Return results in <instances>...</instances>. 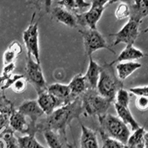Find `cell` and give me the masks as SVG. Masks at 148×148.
Here are the masks:
<instances>
[{"instance_id":"cell-1","label":"cell","mask_w":148,"mask_h":148,"mask_svg":"<svg viewBox=\"0 0 148 148\" xmlns=\"http://www.w3.org/2000/svg\"><path fill=\"white\" fill-rule=\"evenodd\" d=\"M83 114L81 98L79 97L70 104L57 108L45 118L40 119L36 124L38 133L51 130L67 138L66 130L73 119L80 120V116Z\"/></svg>"},{"instance_id":"cell-2","label":"cell","mask_w":148,"mask_h":148,"mask_svg":"<svg viewBox=\"0 0 148 148\" xmlns=\"http://www.w3.org/2000/svg\"><path fill=\"white\" fill-rule=\"evenodd\" d=\"M99 122V133L110 138L119 141L124 145H127L130 136V131L128 126L125 125L118 116H115L110 113L98 116Z\"/></svg>"},{"instance_id":"cell-3","label":"cell","mask_w":148,"mask_h":148,"mask_svg":"<svg viewBox=\"0 0 148 148\" xmlns=\"http://www.w3.org/2000/svg\"><path fill=\"white\" fill-rule=\"evenodd\" d=\"M124 88L123 82L116 76L113 65L105 63L101 66V73L96 90L104 98L113 102L119 90Z\"/></svg>"},{"instance_id":"cell-4","label":"cell","mask_w":148,"mask_h":148,"mask_svg":"<svg viewBox=\"0 0 148 148\" xmlns=\"http://www.w3.org/2000/svg\"><path fill=\"white\" fill-rule=\"evenodd\" d=\"M80 98L84 116H99L105 114L113 103L101 96L96 89H88Z\"/></svg>"},{"instance_id":"cell-5","label":"cell","mask_w":148,"mask_h":148,"mask_svg":"<svg viewBox=\"0 0 148 148\" xmlns=\"http://www.w3.org/2000/svg\"><path fill=\"white\" fill-rule=\"evenodd\" d=\"M25 77L27 82L34 87L36 91L37 95L40 94L47 90L48 85L45 79L40 63L36 62L29 54H27L26 57Z\"/></svg>"},{"instance_id":"cell-6","label":"cell","mask_w":148,"mask_h":148,"mask_svg":"<svg viewBox=\"0 0 148 148\" xmlns=\"http://www.w3.org/2000/svg\"><path fill=\"white\" fill-rule=\"evenodd\" d=\"M79 31L82 36L84 54L88 57L92 56L93 53L101 49H106L113 54H116V52L110 48L107 43L106 39L97 29H80Z\"/></svg>"},{"instance_id":"cell-7","label":"cell","mask_w":148,"mask_h":148,"mask_svg":"<svg viewBox=\"0 0 148 148\" xmlns=\"http://www.w3.org/2000/svg\"><path fill=\"white\" fill-rule=\"evenodd\" d=\"M36 13L31 18L28 27L23 32V41L27 49V54H29L38 63H40V53L39 45V21L34 22Z\"/></svg>"},{"instance_id":"cell-8","label":"cell","mask_w":148,"mask_h":148,"mask_svg":"<svg viewBox=\"0 0 148 148\" xmlns=\"http://www.w3.org/2000/svg\"><path fill=\"white\" fill-rule=\"evenodd\" d=\"M141 22H138L130 18L129 21L116 34H111L115 37L112 46H116L120 43H125L126 45H133L140 34L139 26Z\"/></svg>"},{"instance_id":"cell-9","label":"cell","mask_w":148,"mask_h":148,"mask_svg":"<svg viewBox=\"0 0 148 148\" xmlns=\"http://www.w3.org/2000/svg\"><path fill=\"white\" fill-rule=\"evenodd\" d=\"M9 126L15 132H18L25 135L36 136L38 133L36 125H34L27 117L17 109L14 111L10 116Z\"/></svg>"},{"instance_id":"cell-10","label":"cell","mask_w":148,"mask_h":148,"mask_svg":"<svg viewBox=\"0 0 148 148\" xmlns=\"http://www.w3.org/2000/svg\"><path fill=\"white\" fill-rule=\"evenodd\" d=\"M106 8H99L90 6L89 10L83 13L76 14L78 27L81 26L84 29H96V25L101 17L103 12Z\"/></svg>"},{"instance_id":"cell-11","label":"cell","mask_w":148,"mask_h":148,"mask_svg":"<svg viewBox=\"0 0 148 148\" xmlns=\"http://www.w3.org/2000/svg\"><path fill=\"white\" fill-rule=\"evenodd\" d=\"M47 90L57 99L60 108L67 105L76 99L71 95V91L68 84L55 83L48 85Z\"/></svg>"},{"instance_id":"cell-12","label":"cell","mask_w":148,"mask_h":148,"mask_svg":"<svg viewBox=\"0 0 148 148\" xmlns=\"http://www.w3.org/2000/svg\"><path fill=\"white\" fill-rule=\"evenodd\" d=\"M17 110L23 113L34 125H36L45 115L36 100H25L19 105Z\"/></svg>"},{"instance_id":"cell-13","label":"cell","mask_w":148,"mask_h":148,"mask_svg":"<svg viewBox=\"0 0 148 148\" xmlns=\"http://www.w3.org/2000/svg\"><path fill=\"white\" fill-rule=\"evenodd\" d=\"M51 16L56 22H60L72 28H77L78 24L76 15L61 6H56L51 10Z\"/></svg>"},{"instance_id":"cell-14","label":"cell","mask_w":148,"mask_h":148,"mask_svg":"<svg viewBox=\"0 0 148 148\" xmlns=\"http://www.w3.org/2000/svg\"><path fill=\"white\" fill-rule=\"evenodd\" d=\"M14 103L9 100L4 92L0 93V132L9 126L12 113L15 110Z\"/></svg>"},{"instance_id":"cell-15","label":"cell","mask_w":148,"mask_h":148,"mask_svg":"<svg viewBox=\"0 0 148 148\" xmlns=\"http://www.w3.org/2000/svg\"><path fill=\"white\" fill-rule=\"evenodd\" d=\"M36 101L46 116L51 115L56 109L60 108L57 99L51 93H49L47 90L38 95Z\"/></svg>"},{"instance_id":"cell-16","label":"cell","mask_w":148,"mask_h":148,"mask_svg":"<svg viewBox=\"0 0 148 148\" xmlns=\"http://www.w3.org/2000/svg\"><path fill=\"white\" fill-rule=\"evenodd\" d=\"M89 59L88 71L84 76L88 89H96L101 73V65L96 62L92 59V56H90Z\"/></svg>"},{"instance_id":"cell-17","label":"cell","mask_w":148,"mask_h":148,"mask_svg":"<svg viewBox=\"0 0 148 148\" xmlns=\"http://www.w3.org/2000/svg\"><path fill=\"white\" fill-rule=\"evenodd\" d=\"M130 5V19L141 22L148 16V0H133Z\"/></svg>"},{"instance_id":"cell-18","label":"cell","mask_w":148,"mask_h":148,"mask_svg":"<svg viewBox=\"0 0 148 148\" xmlns=\"http://www.w3.org/2000/svg\"><path fill=\"white\" fill-rule=\"evenodd\" d=\"M82 135L80 138V148H99L96 131L88 128L80 121Z\"/></svg>"},{"instance_id":"cell-19","label":"cell","mask_w":148,"mask_h":148,"mask_svg":"<svg viewBox=\"0 0 148 148\" xmlns=\"http://www.w3.org/2000/svg\"><path fill=\"white\" fill-rule=\"evenodd\" d=\"M145 56V53L142 51L133 47V45H126V47L120 53L116 59H115L110 64L113 65L116 63L122 62L124 61L138 60L143 58Z\"/></svg>"},{"instance_id":"cell-20","label":"cell","mask_w":148,"mask_h":148,"mask_svg":"<svg viewBox=\"0 0 148 148\" xmlns=\"http://www.w3.org/2000/svg\"><path fill=\"white\" fill-rule=\"evenodd\" d=\"M49 148H67V138L51 130L42 132Z\"/></svg>"},{"instance_id":"cell-21","label":"cell","mask_w":148,"mask_h":148,"mask_svg":"<svg viewBox=\"0 0 148 148\" xmlns=\"http://www.w3.org/2000/svg\"><path fill=\"white\" fill-rule=\"evenodd\" d=\"M71 91V95L75 99L80 97L88 89V84L86 82L85 78L83 74H77L74 76L68 84Z\"/></svg>"},{"instance_id":"cell-22","label":"cell","mask_w":148,"mask_h":148,"mask_svg":"<svg viewBox=\"0 0 148 148\" xmlns=\"http://www.w3.org/2000/svg\"><path fill=\"white\" fill-rule=\"evenodd\" d=\"M115 109L116 110V113L118 114V117L125 123V125L128 126L129 125L133 131L136 130L137 129L140 127L139 125L136 121V120L135 119L134 117L132 115L131 112L129 108H125V107L120 106L114 103Z\"/></svg>"},{"instance_id":"cell-23","label":"cell","mask_w":148,"mask_h":148,"mask_svg":"<svg viewBox=\"0 0 148 148\" xmlns=\"http://www.w3.org/2000/svg\"><path fill=\"white\" fill-rule=\"evenodd\" d=\"M141 64L136 62H120L116 64L117 76L121 81H124L131 74L138 69L141 68Z\"/></svg>"},{"instance_id":"cell-24","label":"cell","mask_w":148,"mask_h":148,"mask_svg":"<svg viewBox=\"0 0 148 148\" xmlns=\"http://www.w3.org/2000/svg\"><path fill=\"white\" fill-rule=\"evenodd\" d=\"M22 53V47L18 41H14L3 54V65L14 63L18 56Z\"/></svg>"},{"instance_id":"cell-25","label":"cell","mask_w":148,"mask_h":148,"mask_svg":"<svg viewBox=\"0 0 148 148\" xmlns=\"http://www.w3.org/2000/svg\"><path fill=\"white\" fill-rule=\"evenodd\" d=\"M145 130L144 127H140L136 130L133 131L128 138L127 145L130 148H145Z\"/></svg>"},{"instance_id":"cell-26","label":"cell","mask_w":148,"mask_h":148,"mask_svg":"<svg viewBox=\"0 0 148 148\" xmlns=\"http://www.w3.org/2000/svg\"><path fill=\"white\" fill-rule=\"evenodd\" d=\"M0 138L5 142V148H19L17 137L15 136V131L10 126L5 127L0 132Z\"/></svg>"},{"instance_id":"cell-27","label":"cell","mask_w":148,"mask_h":148,"mask_svg":"<svg viewBox=\"0 0 148 148\" xmlns=\"http://www.w3.org/2000/svg\"><path fill=\"white\" fill-rule=\"evenodd\" d=\"M16 137L19 148H46L37 141L35 136L25 135Z\"/></svg>"},{"instance_id":"cell-28","label":"cell","mask_w":148,"mask_h":148,"mask_svg":"<svg viewBox=\"0 0 148 148\" xmlns=\"http://www.w3.org/2000/svg\"><path fill=\"white\" fill-rule=\"evenodd\" d=\"M25 75L23 74L16 73L8 75V76H4L1 75L0 76V90L2 92H4L8 88H10V86L13 84V83L17 80L18 79L24 77Z\"/></svg>"},{"instance_id":"cell-29","label":"cell","mask_w":148,"mask_h":148,"mask_svg":"<svg viewBox=\"0 0 148 148\" xmlns=\"http://www.w3.org/2000/svg\"><path fill=\"white\" fill-rule=\"evenodd\" d=\"M114 103L120 106L129 108L130 104V95L127 90L124 88H121L117 92L115 97Z\"/></svg>"},{"instance_id":"cell-30","label":"cell","mask_w":148,"mask_h":148,"mask_svg":"<svg viewBox=\"0 0 148 148\" xmlns=\"http://www.w3.org/2000/svg\"><path fill=\"white\" fill-rule=\"evenodd\" d=\"M130 5L128 4L121 2L118 5L115 10V16L118 20H122L125 18H130Z\"/></svg>"},{"instance_id":"cell-31","label":"cell","mask_w":148,"mask_h":148,"mask_svg":"<svg viewBox=\"0 0 148 148\" xmlns=\"http://www.w3.org/2000/svg\"><path fill=\"white\" fill-rule=\"evenodd\" d=\"M102 140V147L101 148H123L126 145L120 142L119 141L110 138L103 133H99Z\"/></svg>"},{"instance_id":"cell-32","label":"cell","mask_w":148,"mask_h":148,"mask_svg":"<svg viewBox=\"0 0 148 148\" xmlns=\"http://www.w3.org/2000/svg\"><path fill=\"white\" fill-rule=\"evenodd\" d=\"M27 82L26 80L25 77L20 78V79H18L17 80H16L13 84L10 86V89L14 91L16 93H22L23 92H25L27 88Z\"/></svg>"},{"instance_id":"cell-33","label":"cell","mask_w":148,"mask_h":148,"mask_svg":"<svg viewBox=\"0 0 148 148\" xmlns=\"http://www.w3.org/2000/svg\"><path fill=\"white\" fill-rule=\"evenodd\" d=\"M57 5L72 12L74 14H78L76 0H59L57 2Z\"/></svg>"},{"instance_id":"cell-34","label":"cell","mask_w":148,"mask_h":148,"mask_svg":"<svg viewBox=\"0 0 148 148\" xmlns=\"http://www.w3.org/2000/svg\"><path fill=\"white\" fill-rule=\"evenodd\" d=\"M53 1L54 0H30V3L36 6V8L39 10L42 8H45V11L50 13L51 10V5Z\"/></svg>"},{"instance_id":"cell-35","label":"cell","mask_w":148,"mask_h":148,"mask_svg":"<svg viewBox=\"0 0 148 148\" xmlns=\"http://www.w3.org/2000/svg\"><path fill=\"white\" fill-rule=\"evenodd\" d=\"M136 106L140 111L148 110V97L143 96H138L136 100Z\"/></svg>"},{"instance_id":"cell-36","label":"cell","mask_w":148,"mask_h":148,"mask_svg":"<svg viewBox=\"0 0 148 148\" xmlns=\"http://www.w3.org/2000/svg\"><path fill=\"white\" fill-rule=\"evenodd\" d=\"M130 92L137 96H143L148 97V86L145 87H138V88H130Z\"/></svg>"},{"instance_id":"cell-37","label":"cell","mask_w":148,"mask_h":148,"mask_svg":"<svg viewBox=\"0 0 148 148\" xmlns=\"http://www.w3.org/2000/svg\"><path fill=\"white\" fill-rule=\"evenodd\" d=\"M118 2V0H91V6L93 7L106 8L108 4H113Z\"/></svg>"},{"instance_id":"cell-38","label":"cell","mask_w":148,"mask_h":148,"mask_svg":"<svg viewBox=\"0 0 148 148\" xmlns=\"http://www.w3.org/2000/svg\"><path fill=\"white\" fill-rule=\"evenodd\" d=\"M145 148H148V132H145Z\"/></svg>"},{"instance_id":"cell-39","label":"cell","mask_w":148,"mask_h":148,"mask_svg":"<svg viewBox=\"0 0 148 148\" xmlns=\"http://www.w3.org/2000/svg\"><path fill=\"white\" fill-rule=\"evenodd\" d=\"M118 1H121V2H124V3H126V4H128V5H130L133 0H118Z\"/></svg>"},{"instance_id":"cell-40","label":"cell","mask_w":148,"mask_h":148,"mask_svg":"<svg viewBox=\"0 0 148 148\" xmlns=\"http://www.w3.org/2000/svg\"><path fill=\"white\" fill-rule=\"evenodd\" d=\"M0 148H5V142L3 141V140L0 138Z\"/></svg>"},{"instance_id":"cell-41","label":"cell","mask_w":148,"mask_h":148,"mask_svg":"<svg viewBox=\"0 0 148 148\" xmlns=\"http://www.w3.org/2000/svg\"><path fill=\"white\" fill-rule=\"evenodd\" d=\"M67 148H76V147H74L73 145H71V144H69L68 143V145H67Z\"/></svg>"},{"instance_id":"cell-42","label":"cell","mask_w":148,"mask_h":148,"mask_svg":"<svg viewBox=\"0 0 148 148\" xmlns=\"http://www.w3.org/2000/svg\"><path fill=\"white\" fill-rule=\"evenodd\" d=\"M147 32H148V27H147L145 30H144V33H147Z\"/></svg>"},{"instance_id":"cell-43","label":"cell","mask_w":148,"mask_h":148,"mask_svg":"<svg viewBox=\"0 0 148 148\" xmlns=\"http://www.w3.org/2000/svg\"><path fill=\"white\" fill-rule=\"evenodd\" d=\"M123 148H129V147H128V146H127V145H125V147H123Z\"/></svg>"},{"instance_id":"cell-44","label":"cell","mask_w":148,"mask_h":148,"mask_svg":"<svg viewBox=\"0 0 148 148\" xmlns=\"http://www.w3.org/2000/svg\"><path fill=\"white\" fill-rule=\"evenodd\" d=\"M129 148H130V147H129Z\"/></svg>"}]
</instances>
